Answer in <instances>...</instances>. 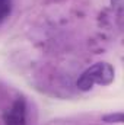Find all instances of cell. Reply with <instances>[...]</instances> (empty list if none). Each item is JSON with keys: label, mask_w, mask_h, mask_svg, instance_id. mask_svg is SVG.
I'll return each instance as SVG.
<instances>
[{"label": "cell", "mask_w": 124, "mask_h": 125, "mask_svg": "<svg viewBox=\"0 0 124 125\" xmlns=\"http://www.w3.org/2000/svg\"><path fill=\"white\" fill-rule=\"evenodd\" d=\"M114 77H115V70L111 64L105 61L95 62L80 74V77L76 82V86L79 90L88 92L93 86H107L112 83Z\"/></svg>", "instance_id": "cell-1"}, {"label": "cell", "mask_w": 124, "mask_h": 125, "mask_svg": "<svg viewBox=\"0 0 124 125\" xmlns=\"http://www.w3.org/2000/svg\"><path fill=\"white\" fill-rule=\"evenodd\" d=\"M4 125H26V102L24 97H18L10 109L3 115Z\"/></svg>", "instance_id": "cell-2"}, {"label": "cell", "mask_w": 124, "mask_h": 125, "mask_svg": "<svg viewBox=\"0 0 124 125\" xmlns=\"http://www.w3.org/2000/svg\"><path fill=\"white\" fill-rule=\"evenodd\" d=\"M12 0H0V23L10 15Z\"/></svg>", "instance_id": "cell-3"}, {"label": "cell", "mask_w": 124, "mask_h": 125, "mask_svg": "<svg viewBox=\"0 0 124 125\" xmlns=\"http://www.w3.org/2000/svg\"><path fill=\"white\" fill-rule=\"evenodd\" d=\"M104 122L107 124H121L123 122V114L121 112H115V114H108L102 118Z\"/></svg>", "instance_id": "cell-4"}, {"label": "cell", "mask_w": 124, "mask_h": 125, "mask_svg": "<svg viewBox=\"0 0 124 125\" xmlns=\"http://www.w3.org/2000/svg\"><path fill=\"white\" fill-rule=\"evenodd\" d=\"M112 7H115L118 10V15H121V9H123V0H111Z\"/></svg>", "instance_id": "cell-5"}]
</instances>
